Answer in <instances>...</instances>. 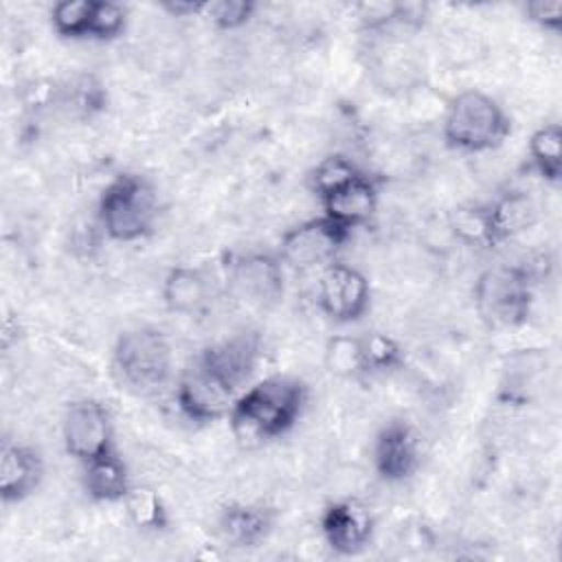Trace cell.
<instances>
[{
	"label": "cell",
	"mask_w": 562,
	"mask_h": 562,
	"mask_svg": "<svg viewBox=\"0 0 562 562\" xmlns=\"http://www.w3.org/2000/svg\"><path fill=\"white\" fill-rule=\"evenodd\" d=\"M371 290L367 277L340 261L325 266L318 281V305L336 323H353L364 316Z\"/></svg>",
	"instance_id": "9c48e42d"
},
{
	"label": "cell",
	"mask_w": 562,
	"mask_h": 562,
	"mask_svg": "<svg viewBox=\"0 0 562 562\" xmlns=\"http://www.w3.org/2000/svg\"><path fill=\"white\" fill-rule=\"evenodd\" d=\"M325 364L338 378L367 375L362 336H334L325 345Z\"/></svg>",
	"instance_id": "603a6c76"
},
{
	"label": "cell",
	"mask_w": 562,
	"mask_h": 562,
	"mask_svg": "<svg viewBox=\"0 0 562 562\" xmlns=\"http://www.w3.org/2000/svg\"><path fill=\"white\" fill-rule=\"evenodd\" d=\"M321 531L325 542L340 555L362 551L373 533L371 514L353 501H336L323 509Z\"/></svg>",
	"instance_id": "7c38bea8"
},
{
	"label": "cell",
	"mask_w": 562,
	"mask_h": 562,
	"mask_svg": "<svg viewBox=\"0 0 562 562\" xmlns=\"http://www.w3.org/2000/svg\"><path fill=\"white\" fill-rule=\"evenodd\" d=\"M114 367L121 380L136 393L160 391L173 371V351L156 327H132L114 342Z\"/></svg>",
	"instance_id": "277c9868"
},
{
	"label": "cell",
	"mask_w": 562,
	"mask_h": 562,
	"mask_svg": "<svg viewBox=\"0 0 562 562\" xmlns=\"http://www.w3.org/2000/svg\"><path fill=\"white\" fill-rule=\"evenodd\" d=\"M531 274L525 268L485 270L474 285V303L483 321L496 327L518 325L529 316Z\"/></svg>",
	"instance_id": "5b68a950"
},
{
	"label": "cell",
	"mask_w": 562,
	"mask_h": 562,
	"mask_svg": "<svg viewBox=\"0 0 562 562\" xmlns=\"http://www.w3.org/2000/svg\"><path fill=\"white\" fill-rule=\"evenodd\" d=\"M83 487L86 494L97 503L123 501L127 494L130 476L123 459L116 452L99 457L83 465Z\"/></svg>",
	"instance_id": "d6986e66"
},
{
	"label": "cell",
	"mask_w": 562,
	"mask_h": 562,
	"mask_svg": "<svg viewBox=\"0 0 562 562\" xmlns=\"http://www.w3.org/2000/svg\"><path fill=\"white\" fill-rule=\"evenodd\" d=\"M44 476V463L37 450L22 443H2L0 452V496L4 503L24 501L37 490Z\"/></svg>",
	"instance_id": "5bb4252c"
},
{
	"label": "cell",
	"mask_w": 562,
	"mask_h": 562,
	"mask_svg": "<svg viewBox=\"0 0 562 562\" xmlns=\"http://www.w3.org/2000/svg\"><path fill=\"white\" fill-rule=\"evenodd\" d=\"M452 231L457 237H461L468 244L476 246H494L487 209L485 206H470V209H457L450 217Z\"/></svg>",
	"instance_id": "484cf974"
},
{
	"label": "cell",
	"mask_w": 562,
	"mask_h": 562,
	"mask_svg": "<svg viewBox=\"0 0 562 562\" xmlns=\"http://www.w3.org/2000/svg\"><path fill=\"white\" fill-rule=\"evenodd\" d=\"M206 2H169L165 4V11H169L176 18H191V15H202Z\"/></svg>",
	"instance_id": "f546056e"
},
{
	"label": "cell",
	"mask_w": 562,
	"mask_h": 562,
	"mask_svg": "<svg viewBox=\"0 0 562 562\" xmlns=\"http://www.w3.org/2000/svg\"><path fill=\"white\" fill-rule=\"evenodd\" d=\"M307 386L290 375H270L237 395L228 411L239 439L268 441L285 435L301 417Z\"/></svg>",
	"instance_id": "6da1fadb"
},
{
	"label": "cell",
	"mask_w": 562,
	"mask_h": 562,
	"mask_svg": "<svg viewBox=\"0 0 562 562\" xmlns=\"http://www.w3.org/2000/svg\"><path fill=\"white\" fill-rule=\"evenodd\" d=\"M259 349V336L255 331H244L204 347L198 358L204 360L215 373H220L235 391H239L257 367Z\"/></svg>",
	"instance_id": "4fadbf2b"
},
{
	"label": "cell",
	"mask_w": 562,
	"mask_h": 562,
	"mask_svg": "<svg viewBox=\"0 0 562 562\" xmlns=\"http://www.w3.org/2000/svg\"><path fill=\"white\" fill-rule=\"evenodd\" d=\"M94 0H61L50 9L53 31L61 37L83 40L90 37Z\"/></svg>",
	"instance_id": "cb8c5ba5"
},
{
	"label": "cell",
	"mask_w": 562,
	"mask_h": 562,
	"mask_svg": "<svg viewBox=\"0 0 562 562\" xmlns=\"http://www.w3.org/2000/svg\"><path fill=\"white\" fill-rule=\"evenodd\" d=\"M362 171L340 154H329L323 160L316 162V167L310 171V189L316 193V198L323 202L345 184H349L353 178H358Z\"/></svg>",
	"instance_id": "7402d4cb"
},
{
	"label": "cell",
	"mask_w": 562,
	"mask_h": 562,
	"mask_svg": "<svg viewBox=\"0 0 562 562\" xmlns=\"http://www.w3.org/2000/svg\"><path fill=\"white\" fill-rule=\"evenodd\" d=\"M255 2L250 0H215L204 4V18H209L217 29L231 31L244 26L252 13H255Z\"/></svg>",
	"instance_id": "4316f807"
},
{
	"label": "cell",
	"mask_w": 562,
	"mask_h": 562,
	"mask_svg": "<svg viewBox=\"0 0 562 562\" xmlns=\"http://www.w3.org/2000/svg\"><path fill=\"white\" fill-rule=\"evenodd\" d=\"M362 351H364L367 373H386L402 367L404 362V351L397 345V340L380 331H371L362 336Z\"/></svg>",
	"instance_id": "d4e9b609"
},
{
	"label": "cell",
	"mask_w": 562,
	"mask_h": 562,
	"mask_svg": "<svg viewBox=\"0 0 562 562\" xmlns=\"http://www.w3.org/2000/svg\"><path fill=\"white\" fill-rule=\"evenodd\" d=\"M162 301L176 314H193L209 301V279L200 268L176 266L162 281Z\"/></svg>",
	"instance_id": "ac0fdd59"
},
{
	"label": "cell",
	"mask_w": 562,
	"mask_h": 562,
	"mask_svg": "<svg viewBox=\"0 0 562 562\" xmlns=\"http://www.w3.org/2000/svg\"><path fill=\"white\" fill-rule=\"evenodd\" d=\"M485 209H487V220H490V231H492L494 244L512 239V237L529 231L538 222V206L522 191L503 193L498 200H494Z\"/></svg>",
	"instance_id": "e0dca14e"
},
{
	"label": "cell",
	"mask_w": 562,
	"mask_h": 562,
	"mask_svg": "<svg viewBox=\"0 0 562 562\" xmlns=\"http://www.w3.org/2000/svg\"><path fill=\"white\" fill-rule=\"evenodd\" d=\"M127 13L119 2L94 0L92 24H90V40H114L125 29Z\"/></svg>",
	"instance_id": "83f0119b"
},
{
	"label": "cell",
	"mask_w": 562,
	"mask_h": 562,
	"mask_svg": "<svg viewBox=\"0 0 562 562\" xmlns=\"http://www.w3.org/2000/svg\"><path fill=\"white\" fill-rule=\"evenodd\" d=\"M220 533L233 547H257L263 542L274 525V516L263 505L231 503L220 514Z\"/></svg>",
	"instance_id": "2e32d148"
},
{
	"label": "cell",
	"mask_w": 562,
	"mask_h": 562,
	"mask_svg": "<svg viewBox=\"0 0 562 562\" xmlns=\"http://www.w3.org/2000/svg\"><path fill=\"white\" fill-rule=\"evenodd\" d=\"M125 514L140 531H162L169 525L167 507L151 487H130L123 496Z\"/></svg>",
	"instance_id": "44dd1931"
},
{
	"label": "cell",
	"mask_w": 562,
	"mask_h": 562,
	"mask_svg": "<svg viewBox=\"0 0 562 562\" xmlns=\"http://www.w3.org/2000/svg\"><path fill=\"white\" fill-rule=\"evenodd\" d=\"M529 156L536 171L549 180L558 182L562 171V130L558 123L540 125L529 138Z\"/></svg>",
	"instance_id": "ffe728a7"
},
{
	"label": "cell",
	"mask_w": 562,
	"mask_h": 562,
	"mask_svg": "<svg viewBox=\"0 0 562 562\" xmlns=\"http://www.w3.org/2000/svg\"><path fill=\"white\" fill-rule=\"evenodd\" d=\"M509 134L503 108L481 90L459 92L443 116V140L459 151H487Z\"/></svg>",
	"instance_id": "7a4b0ae2"
},
{
	"label": "cell",
	"mask_w": 562,
	"mask_h": 562,
	"mask_svg": "<svg viewBox=\"0 0 562 562\" xmlns=\"http://www.w3.org/2000/svg\"><path fill=\"white\" fill-rule=\"evenodd\" d=\"M156 213V191L149 180L136 173L116 176L99 200L101 226L116 241H134L149 235Z\"/></svg>",
	"instance_id": "3957f363"
},
{
	"label": "cell",
	"mask_w": 562,
	"mask_h": 562,
	"mask_svg": "<svg viewBox=\"0 0 562 562\" xmlns=\"http://www.w3.org/2000/svg\"><path fill=\"white\" fill-rule=\"evenodd\" d=\"M373 465L384 481H404L419 465V439L411 424L389 422L375 437Z\"/></svg>",
	"instance_id": "8fae6325"
},
{
	"label": "cell",
	"mask_w": 562,
	"mask_h": 562,
	"mask_svg": "<svg viewBox=\"0 0 562 562\" xmlns=\"http://www.w3.org/2000/svg\"><path fill=\"white\" fill-rule=\"evenodd\" d=\"M375 206H378V182L367 173H360L349 184H345L342 189H338L336 193L323 200L325 215L351 231L356 226L367 224L375 213Z\"/></svg>",
	"instance_id": "9a60e30c"
},
{
	"label": "cell",
	"mask_w": 562,
	"mask_h": 562,
	"mask_svg": "<svg viewBox=\"0 0 562 562\" xmlns=\"http://www.w3.org/2000/svg\"><path fill=\"white\" fill-rule=\"evenodd\" d=\"M61 435L66 452L83 465L114 452L112 419L97 400L72 402L64 415Z\"/></svg>",
	"instance_id": "ba28073f"
},
{
	"label": "cell",
	"mask_w": 562,
	"mask_h": 562,
	"mask_svg": "<svg viewBox=\"0 0 562 562\" xmlns=\"http://www.w3.org/2000/svg\"><path fill=\"white\" fill-rule=\"evenodd\" d=\"M525 15L542 29L558 31L562 24V2H527Z\"/></svg>",
	"instance_id": "f1b7e54d"
},
{
	"label": "cell",
	"mask_w": 562,
	"mask_h": 562,
	"mask_svg": "<svg viewBox=\"0 0 562 562\" xmlns=\"http://www.w3.org/2000/svg\"><path fill=\"white\" fill-rule=\"evenodd\" d=\"M233 292L255 305H272L283 296V263L270 252H241L228 263Z\"/></svg>",
	"instance_id": "30bf717a"
},
{
	"label": "cell",
	"mask_w": 562,
	"mask_h": 562,
	"mask_svg": "<svg viewBox=\"0 0 562 562\" xmlns=\"http://www.w3.org/2000/svg\"><path fill=\"white\" fill-rule=\"evenodd\" d=\"M237 391L195 356L176 386V402L191 422H215L228 415Z\"/></svg>",
	"instance_id": "52a82bcc"
},
{
	"label": "cell",
	"mask_w": 562,
	"mask_h": 562,
	"mask_svg": "<svg viewBox=\"0 0 562 562\" xmlns=\"http://www.w3.org/2000/svg\"><path fill=\"white\" fill-rule=\"evenodd\" d=\"M349 237L351 228L334 222L323 213L321 217L305 220L281 235L279 259L296 270L331 263Z\"/></svg>",
	"instance_id": "8992f818"
}]
</instances>
